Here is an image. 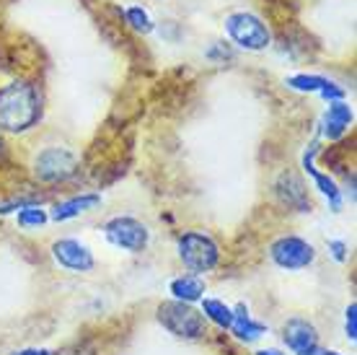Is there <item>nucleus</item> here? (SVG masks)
<instances>
[{
    "label": "nucleus",
    "instance_id": "1",
    "mask_svg": "<svg viewBox=\"0 0 357 355\" xmlns=\"http://www.w3.org/2000/svg\"><path fill=\"white\" fill-rule=\"evenodd\" d=\"M42 115V94L34 83L16 80L0 91V127L8 133H24Z\"/></svg>",
    "mask_w": 357,
    "mask_h": 355
},
{
    "label": "nucleus",
    "instance_id": "2",
    "mask_svg": "<svg viewBox=\"0 0 357 355\" xmlns=\"http://www.w3.org/2000/svg\"><path fill=\"white\" fill-rule=\"evenodd\" d=\"M158 321L181 340H197L207 332L205 317L184 301H163L158 306Z\"/></svg>",
    "mask_w": 357,
    "mask_h": 355
},
{
    "label": "nucleus",
    "instance_id": "3",
    "mask_svg": "<svg viewBox=\"0 0 357 355\" xmlns=\"http://www.w3.org/2000/svg\"><path fill=\"white\" fill-rule=\"evenodd\" d=\"M225 31L236 45L243 47V50H251V52H259L269 45L267 24L249 10H236L225 18Z\"/></svg>",
    "mask_w": 357,
    "mask_h": 355
},
{
    "label": "nucleus",
    "instance_id": "4",
    "mask_svg": "<svg viewBox=\"0 0 357 355\" xmlns=\"http://www.w3.org/2000/svg\"><path fill=\"white\" fill-rule=\"evenodd\" d=\"M178 259L195 273H207V270H213L218 265L220 249L207 233L189 231L178 239Z\"/></svg>",
    "mask_w": 357,
    "mask_h": 355
},
{
    "label": "nucleus",
    "instance_id": "5",
    "mask_svg": "<svg viewBox=\"0 0 357 355\" xmlns=\"http://www.w3.org/2000/svg\"><path fill=\"white\" fill-rule=\"evenodd\" d=\"M104 233H107L109 244H114L116 249H125V252H132V254L143 252L151 241L148 226L137 218H130V215H116V218L107 221Z\"/></svg>",
    "mask_w": 357,
    "mask_h": 355
},
{
    "label": "nucleus",
    "instance_id": "6",
    "mask_svg": "<svg viewBox=\"0 0 357 355\" xmlns=\"http://www.w3.org/2000/svg\"><path fill=\"white\" fill-rule=\"evenodd\" d=\"M78 171V159L68 148H47L34 159V174L42 182H65Z\"/></svg>",
    "mask_w": 357,
    "mask_h": 355
},
{
    "label": "nucleus",
    "instance_id": "7",
    "mask_svg": "<svg viewBox=\"0 0 357 355\" xmlns=\"http://www.w3.org/2000/svg\"><path fill=\"white\" fill-rule=\"evenodd\" d=\"M269 254L275 259V265L285 267V270H303L316 259V249L301 236H282L272 244Z\"/></svg>",
    "mask_w": 357,
    "mask_h": 355
},
{
    "label": "nucleus",
    "instance_id": "8",
    "mask_svg": "<svg viewBox=\"0 0 357 355\" xmlns=\"http://www.w3.org/2000/svg\"><path fill=\"white\" fill-rule=\"evenodd\" d=\"M52 254L57 259V265L65 267V270H73V273H89L93 270V254L86 244L75 239H60L52 244Z\"/></svg>",
    "mask_w": 357,
    "mask_h": 355
},
{
    "label": "nucleus",
    "instance_id": "9",
    "mask_svg": "<svg viewBox=\"0 0 357 355\" xmlns=\"http://www.w3.org/2000/svg\"><path fill=\"white\" fill-rule=\"evenodd\" d=\"M282 338H285L287 347L295 350L298 355L303 353H311L313 347L319 345V335H316V327H313L311 321L305 319H290L282 327Z\"/></svg>",
    "mask_w": 357,
    "mask_h": 355
},
{
    "label": "nucleus",
    "instance_id": "10",
    "mask_svg": "<svg viewBox=\"0 0 357 355\" xmlns=\"http://www.w3.org/2000/svg\"><path fill=\"white\" fill-rule=\"evenodd\" d=\"M287 86L295 91H316V94H321L324 99H331V101H342V96H344V91L340 86H334L331 80L321 78V75H293L287 80Z\"/></svg>",
    "mask_w": 357,
    "mask_h": 355
},
{
    "label": "nucleus",
    "instance_id": "11",
    "mask_svg": "<svg viewBox=\"0 0 357 355\" xmlns=\"http://www.w3.org/2000/svg\"><path fill=\"white\" fill-rule=\"evenodd\" d=\"M96 205H101V195L70 197V200H65V203L54 205V208H52V221H70V218L86 213V210H93Z\"/></svg>",
    "mask_w": 357,
    "mask_h": 355
},
{
    "label": "nucleus",
    "instance_id": "12",
    "mask_svg": "<svg viewBox=\"0 0 357 355\" xmlns=\"http://www.w3.org/2000/svg\"><path fill=\"white\" fill-rule=\"evenodd\" d=\"M349 124H352V109L344 101H331L329 112L324 117V130H326V135H329L331 140H337Z\"/></svg>",
    "mask_w": 357,
    "mask_h": 355
},
{
    "label": "nucleus",
    "instance_id": "13",
    "mask_svg": "<svg viewBox=\"0 0 357 355\" xmlns=\"http://www.w3.org/2000/svg\"><path fill=\"white\" fill-rule=\"evenodd\" d=\"M277 192H280V197L287 205H293L298 210H308L311 208V203L305 200V187L301 184V179L295 177V174H282L280 182H277Z\"/></svg>",
    "mask_w": 357,
    "mask_h": 355
},
{
    "label": "nucleus",
    "instance_id": "14",
    "mask_svg": "<svg viewBox=\"0 0 357 355\" xmlns=\"http://www.w3.org/2000/svg\"><path fill=\"white\" fill-rule=\"evenodd\" d=\"M231 332L238 340H257L264 335V324H257V321L251 319V314L246 306H236V309H233Z\"/></svg>",
    "mask_w": 357,
    "mask_h": 355
},
{
    "label": "nucleus",
    "instance_id": "15",
    "mask_svg": "<svg viewBox=\"0 0 357 355\" xmlns=\"http://www.w3.org/2000/svg\"><path fill=\"white\" fill-rule=\"evenodd\" d=\"M171 294L176 301H184V303H192V301H199L202 294H205V280L197 275H184V277H176L174 283H171Z\"/></svg>",
    "mask_w": 357,
    "mask_h": 355
},
{
    "label": "nucleus",
    "instance_id": "16",
    "mask_svg": "<svg viewBox=\"0 0 357 355\" xmlns=\"http://www.w3.org/2000/svg\"><path fill=\"white\" fill-rule=\"evenodd\" d=\"M311 153H313V151H308V153H305V159H303V166H305V171H308V174H311V177H313V182H316V184H319V189H321L324 195L329 197V200H331V205H334V208H337V210H340V205H342L340 189H337V184H334V182H331V179L326 177V174H321V171H319V169H316V166H313V164H311Z\"/></svg>",
    "mask_w": 357,
    "mask_h": 355
},
{
    "label": "nucleus",
    "instance_id": "17",
    "mask_svg": "<svg viewBox=\"0 0 357 355\" xmlns=\"http://www.w3.org/2000/svg\"><path fill=\"white\" fill-rule=\"evenodd\" d=\"M202 317H205V319H213L218 327L231 329L233 309L225 306L223 301H218V298H205V301H202Z\"/></svg>",
    "mask_w": 357,
    "mask_h": 355
},
{
    "label": "nucleus",
    "instance_id": "18",
    "mask_svg": "<svg viewBox=\"0 0 357 355\" xmlns=\"http://www.w3.org/2000/svg\"><path fill=\"white\" fill-rule=\"evenodd\" d=\"M47 223V213L39 210L36 205H29V208H21L18 210V226L21 229H39Z\"/></svg>",
    "mask_w": 357,
    "mask_h": 355
},
{
    "label": "nucleus",
    "instance_id": "19",
    "mask_svg": "<svg viewBox=\"0 0 357 355\" xmlns=\"http://www.w3.org/2000/svg\"><path fill=\"white\" fill-rule=\"evenodd\" d=\"M125 16H127V24H130L135 31H143V34L153 31V21H151V16H148V10L132 6V8L125 10Z\"/></svg>",
    "mask_w": 357,
    "mask_h": 355
},
{
    "label": "nucleus",
    "instance_id": "20",
    "mask_svg": "<svg viewBox=\"0 0 357 355\" xmlns=\"http://www.w3.org/2000/svg\"><path fill=\"white\" fill-rule=\"evenodd\" d=\"M347 338L349 340H355L357 338V303H349V309H347Z\"/></svg>",
    "mask_w": 357,
    "mask_h": 355
},
{
    "label": "nucleus",
    "instance_id": "21",
    "mask_svg": "<svg viewBox=\"0 0 357 355\" xmlns=\"http://www.w3.org/2000/svg\"><path fill=\"white\" fill-rule=\"evenodd\" d=\"M329 249H331V254H334V259H340V262H344V252H347V247H344L342 241H331Z\"/></svg>",
    "mask_w": 357,
    "mask_h": 355
},
{
    "label": "nucleus",
    "instance_id": "22",
    "mask_svg": "<svg viewBox=\"0 0 357 355\" xmlns=\"http://www.w3.org/2000/svg\"><path fill=\"white\" fill-rule=\"evenodd\" d=\"M303 355H340V353H334V350H319V347H313L311 353H303Z\"/></svg>",
    "mask_w": 357,
    "mask_h": 355
},
{
    "label": "nucleus",
    "instance_id": "23",
    "mask_svg": "<svg viewBox=\"0 0 357 355\" xmlns=\"http://www.w3.org/2000/svg\"><path fill=\"white\" fill-rule=\"evenodd\" d=\"M13 355H52V353H47V350H21V353H13Z\"/></svg>",
    "mask_w": 357,
    "mask_h": 355
},
{
    "label": "nucleus",
    "instance_id": "24",
    "mask_svg": "<svg viewBox=\"0 0 357 355\" xmlns=\"http://www.w3.org/2000/svg\"><path fill=\"white\" fill-rule=\"evenodd\" d=\"M257 355H282V353H280V350H259Z\"/></svg>",
    "mask_w": 357,
    "mask_h": 355
}]
</instances>
